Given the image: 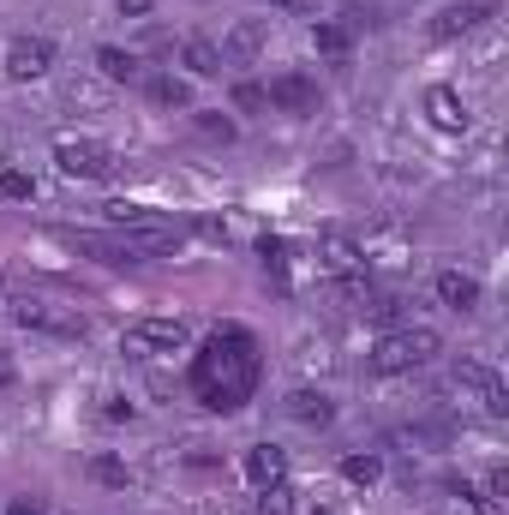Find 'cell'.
Returning <instances> with one entry per match:
<instances>
[{
  "instance_id": "1",
  "label": "cell",
  "mask_w": 509,
  "mask_h": 515,
  "mask_svg": "<svg viewBox=\"0 0 509 515\" xmlns=\"http://www.w3.org/2000/svg\"><path fill=\"white\" fill-rule=\"evenodd\" d=\"M258 336L240 330V324H222L198 354H192V396L210 408V414H240L258 390Z\"/></svg>"
},
{
  "instance_id": "2",
  "label": "cell",
  "mask_w": 509,
  "mask_h": 515,
  "mask_svg": "<svg viewBox=\"0 0 509 515\" xmlns=\"http://www.w3.org/2000/svg\"><path fill=\"white\" fill-rule=\"evenodd\" d=\"M114 234L108 240H78L90 252H108V264H138V258H174L186 246V228L156 216V210H132V204H114L108 210Z\"/></svg>"
},
{
  "instance_id": "3",
  "label": "cell",
  "mask_w": 509,
  "mask_h": 515,
  "mask_svg": "<svg viewBox=\"0 0 509 515\" xmlns=\"http://www.w3.org/2000/svg\"><path fill=\"white\" fill-rule=\"evenodd\" d=\"M438 348H444V342H438V330H414V324H408V330L378 336L366 360H372V372L396 378V372H420V366H432V360H438Z\"/></svg>"
},
{
  "instance_id": "4",
  "label": "cell",
  "mask_w": 509,
  "mask_h": 515,
  "mask_svg": "<svg viewBox=\"0 0 509 515\" xmlns=\"http://www.w3.org/2000/svg\"><path fill=\"white\" fill-rule=\"evenodd\" d=\"M192 342V330L180 324V318H138V324H126V336H120V348L132 354V360H162V354H180Z\"/></svg>"
},
{
  "instance_id": "5",
  "label": "cell",
  "mask_w": 509,
  "mask_h": 515,
  "mask_svg": "<svg viewBox=\"0 0 509 515\" xmlns=\"http://www.w3.org/2000/svg\"><path fill=\"white\" fill-rule=\"evenodd\" d=\"M54 162L72 180H114V150L96 144V138H60L54 144Z\"/></svg>"
},
{
  "instance_id": "6",
  "label": "cell",
  "mask_w": 509,
  "mask_h": 515,
  "mask_svg": "<svg viewBox=\"0 0 509 515\" xmlns=\"http://www.w3.org/2000/svg\"><path fill=\"white\" fill-rule=\"evenodd\" d=\"M48 66H54V42L48 36H12L6 42V78L30 84V78H48Z\"/></svg>"
},
{
  "instance_id": "7",
  "label": "cell",
  "mask_w": 509,
  "mask_h": 515,
  "mask_svg": "<svg viewBox=\"0 0 509 515\" xmlns=\"http://www.w3.org/2000/svg\"><path fill=\"white\" fill-rule=\"evenodd\" d=\"M12 318L24 324V330H48V336H84V312H66V306H48V300H18L12 306Z\"/></svg>"
},
{
  "instance_id": "8",
  "label": "cell",
  "mask_w": 509,
  "mask_h": 515,
  "mask_svg": "<svg viewBox=\"0 0 509 515\" xmlns=\"http://www.w3.org/2000/svg\"><path fill=\"white\" fill-rule=\"evenodd\" d=\"M456 384L474 390V396L486 402V414H509V384L492 372V366H480V360H456Z\"/></svg>"
},
{
  "instance_id": "9",
  "label": "cell",
  "mask_w": 509,
  "mask_h": 515,
  "mask_svg": "<svg viewBox=\"0 0 509 515\" xmlns=\"http://www.w3.org/2000/svg\"><path fill=\"white\" fill-rule=\"evenodd\" d=\"M270 48V30L258 24V18H240L222 42H216V54H222V66H252L258 54Z\"/></svg>"
},
{
  "instance_id": "10",
  "label": "cell",
  "mask_w": 509,
  "mask_h": 515,
  "mask_svg": "<svg viewBox=\"0 0 509 515\" xmlns=\"http://www.w3.org/2000/svg\"><path fill=\"white\" fill-rule=\"evenodd\" d=\"M276 108H288V114H312L318 108V84L306 78V72H282V78H270V90H264Z\"/></svg>"
},
{
  "instance_id": "11",
  "label": "cell",
  "mask_w": 509,
  "mask_h": 515,
  "mask_svg": "<svg viewBox=\"0 0 509 515\" xmlns=\"http://www.w3.org/2000/svg\"><path fill=\"white\" fill-rule=\"evenodd\" d=\"M426 114H432V126H438V132H468V120H474V114H468V102H462L450 84H432V90H426Z\"/></svg>"
},
{
  "instance_id": "12",
  "label": "cell",
  "mask_w": 509,
  "mask_h": 515,
  "mask_svg": "<svg viewBox=\"0 0 509 515\" xmlns=\"http://www.w3.org/2000/svg\"><path fill=\"white\" fill-rule=\"evenodd\" d=\"M438 300L450 306V312H474L480 306V276H468V270H438Z\"/></svg>"
},
{
  "instance_id": "13",
  "label": "cell",
  "mask_w": 509,
  "mask_h": 515,
  "mask_svg": "<svg viewBox=\"0 0 509 515\" xmlns=\"http://www.w3.org/2000/svg\"><path fill=\"white\" fill-rule=\"evenodd\" d=\"M480 18H486V6H480V0H462V6H444V12L432 18V36H438V42H456V36H468V30H474Z\"/></svg>"
},
{
  "instance_id": "14",
  "label": "cell",
  "mask_w": 509,
  "mask_h": 515,
  "mask_svg": "<svg viewBox=\"0 0 509 515\" xmlns=\"http://www.w3.org/2000/svg\"><path fill=\"white\" fill-rule=\"evenodd\" d=\"M288 420H300V426L324 432V426L336 420V408H330V396H324V390H294V396H288Z\"/></svg>"
},
{
  "instance_id": "15",
  "label": "cell",
  "mask_w": 509,
  "mask_h": 515,
  "mask_svg": "<svg viewBox=\"0 0 509 515\" xmlns=\"http://www.w3.org/2000/svg\"><path fill=\"white\" fill-rule=\"evenodd\" d=\"M282 474H288V456L276 450V444H258V450H246V480L264 492V486H282Z\"/></svg>"
},
{
  "instance_id": "16",
  "label": "cell",
  "mask_w": 509,
  "mask_h": 515,
  "mask_svg": "<svg viewBox=\"0 0 509 515\" xmlns=\"http://www.w3.org/2000/svg\"><path fill=\"white\" fill-rule=\"evenodd\" d=\"M180 60H186L192 78H216V72H222V54H216L210 36H186V42H180Z\"/></svg>"
},
{
  "instance_id": "17",
  "label": "cell",
  "mask_w": 509,
  "mask_h": 515,
  "mask_svg": "<svg viewBox=\"0 0 509 515\" xmlns=\"http://www.w3.org/2000/svg\"><path fill=\"white\" fill-rule=\"evenodd\" d=\"M96 72H102V78H114V84H132V78H138V60H132L126 48L102 42V48H96Z\"/></svg>"
},
{
  "instance_id": "18",
  "label": "cell",
  "mask_w": 509,
  "mask_h": 515,
  "mask_svg": "<svg viewBox=\"0 0 509 515\" xmlns=\"http://www.w3.org/2000/svg\"><path fill=\"white\" fill-rule=\"evenodd\" d=\"M324 264H330L336 276H354V270H360L366 258H360V246H354L348 234H330V240H324Z\"/></svg>"
},
{
  "instance_id": "19",
  "label": "cell",
  "mask_w": 509,
  "mask_h": 515,
  "mask_svg": "<svg viewBox=\"0 0 509 515\" xmlns=\"http://www.w3.org/2000/svg\"><path fill=\"white\" fill-rule=\"evenodd\" d=\"M150 102H156V108H186V102H192V90H186V78L156 72V78H150Z\"/></svg>"
},
{
  "instance_id": "20",
  "label": "cell",
  "mask_w": 509,
  "mask_h": 515,
  "mask_svg": "<svg viewBox=\"0 0 509 515\" xmlns=\"http://www.w3.org/2000/svg\"><path fill=\"white\" fill-rule=\"evenodd\" d=\"M312 42H318V54H348L354 48V24H318Z\"/></svg>"
},
{
  "instance_id": "21",
  "label": "cell",
  "mask_w": 509,
  "mask_h": 515,
  "mask_svg": "<svg viewBox=\"0 0 509 515\" xmlns=\"http://www.w3.org/2000/svg\"><path fill=\"white\" fill-rule=\"evenodd\" d=\"M258 258H264V270L276 276V288H288V246L264 234V240H258Z\"/></svg>"
},
{
  "instance_id": "22",
  "label": "cell",
  "mask_w": 509,
  "mask_h": 515,
  "mask_svg": "<svg viewBox=\"0 0 509 515\" xmlns=\"http://www.w3.org/2000/svg\"><path fill=\"white\" fill-rule=\"evenodd\" d=\"M198 132L216 138V144H228V138H234V120H228L222 108H198Z\"/></svg>"
},
{
  "instance_id": "23",
  "label": "cell",
  "mask_w": 509,
  "mask_h": 515,
  "mask_svg": "<svg viewBox=\"0 0 509 515\" xmlns=\"http://www.w3.org/2000/svg\"><path fill=\"white\" fill-rule=\"evenodd\" d=\"M0 198H12V204H24V198H36V180H30L24 168H6V174H0Z\"/></svg>"
},
{
  "instance_id": "24",
  "label": "cell",
  "mask_w": 509,
  "mask_h": 515,
  "mask_svg": "<svg viewBox=\"0 0 509 515\" xmlns=\"http://www.w3.org/2000/svg\"><path fill=\"white\" fill-rule=\"evenodd\" d=\"M378 474H384L378 456H348V462H342V480H354V486H372Z\"/></svg>"
},
{
  "instance_id": "25",
  "label": "cell",
  "mask_w": 509,
  "mask_h": 515,
  "mask_svg": "<svg viewBox=\"0 0 509 515\" xmlns=\"http://www.w3.org/2000/svg\"><path fill=\"white\" fill-rule=\"evenodd\" d=\"M252 515H294V492L288 486H264V498H258Z\"/></svg>"
},
{
  "instance_id": "26",
  "label": "cell",
  "mask_w": 509,
  "mask_h": 515,
  "mask_svg": "<svg viewBox=\"0 0 509 515\" xmlns=\"http://www.w3.org/2000/svg\"><path fill=\"white\" fill-rule=\"evenodd\" d=\"M234 108H246V114H258V108H270V96H264V84H234Z\"/></svg>"
},
{
  "instance_id": "27",
  "label": "cell",
  "mask_w": 509,
  "mask_h": 515,
  "mask_svg": "<svg viewBox=\"0 0 509 515\" xmlns=\"http://www.w3.org/2000/svg\"><path fill=\"white\" fill-rule=\"evenodd\" d=\"M96 480H102V486H126V468H120V462H108V456H102V462H96Z\"/></svg>"
},
{
  "instance_id": "28",
  "label": "cell",
  "mask_w": 509,
  "mask_h": 515,
  "mask_svg": "<svg viewBox=\"0 0 509 515\" xmlns=\"http://www.w3.org/2000/svg\"><path fill=\"white\" fill-rule=\"evenodd\" d=\"M12 384H18V372H12V360L0 354V402H12Z\"/></svg>"
},
{
  "instance_id": "29",
  "label": "cell",
  "mask_w": 509,
  "mask_h": 515,
  "mask_svg": "<svg viewBox=\"0 0 509 515\" xmlns=\"http://www.w3.org/2000/svg\"><path fill=\"white\" fill-rule=\"evenodd\" d=\"M366 312H372V318H378V324H390V318H396V312H402V300H378V306H366Z\"/></svg>"
},
{
  "instance_id": "30",
  "label": "cell",
  "mask_w": 509,
  "mask_h": 515,
  "mask_svg": "<svg viewBox=\"0 0 509 515\" xmlns=\"http://www.w3.org/2000/svg\"><path fill=\"white\" fill-rule=\"evenodd\" d=\"M150 6H156V0H120V12H126V18H144Z\"/></svg>"
},
{
  "instance_id": "31",
  "label": "cell",
  "mask_w": 509,
  "mask_h": 515,
  "mask_svg": "<svg viewBox=\"0 0 509 515\" xmlns=\"http://www.w3.org/2000/svg\"><path fill=\"white\" fill-rule=\"evenodd\" d=\"M12 515H42V510H36V504H18V510H12Z\"/></svg>"
},
{
  "instance_id": "32",
  "label": "cell",
  "mask_w": 509,
  "mask_h": 515,
  "mask_svg": "<svg viewBox=\"0 0 509 515\" xmlns=\"http://www.w3.org/2000/svg\"><path fill=\"white\" fill-rule=\"evenodd\" d=\"M318 515H324V510H318Z\"/></svg>"
}]
</instances>
